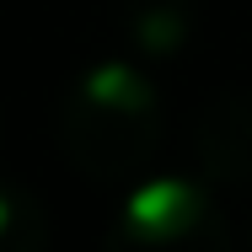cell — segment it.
Instances as JSON below:
<instances>
[{"label": "cell", "mask_w": 252, "mask_h": 252, "mask_svg": "<svg viewBox=\"0 0 252 252\" xmlns=\"http://www.w3.org/2000/svg\"><path fill=\"white\" fill-rule=\"evenodd\" d=\"M59 140H64V156L86 177L124 183L156 156L161 97L134 64L107 59L70 86L64 113H59Z\"/></svg>", "instance_id": "1"}, {"label": "cell", "mask_w": 252, "mask_h": 252, "mask_svg": "<svg viewBox=\"0 0 252 252\" xmlns=\"http://www.w3.org/2000/svg\"><path fill=\"white\" fill-rule=\"evenodd\" d=\"M107 252H231V236L193 183H145L113 220Z\"/></svg>", "instance_id": "2"}, {"label": "cell", "mask_w": 252, "mask_h": 252, "mask_svg": "<svg viewBox=\"0 0 252 252\" xmlns=\"http://www.w3.org/2000/svg\"><path fill=\"white\" fill-rule=\"evenodd\" d=\"M199 151L209 161V172H231V177L252 172V102L220 97L215 107H204Z\"/></svg>", "instance_id": "3"}, {"label": "cell", "mask_w": 252, "mask_h": 252, "mask_svg": "<svg viewBox=\"0 0 252 252\" xmlns=\"http://www.w3.org/2000/svg\"><path fill=\"white\" fill-rule=\"evenodd\" d=\"M43 242H49L43 199H32L16 183H0V252H43Z\"/></svg>", "instance_id": "4"}]
</instances>
